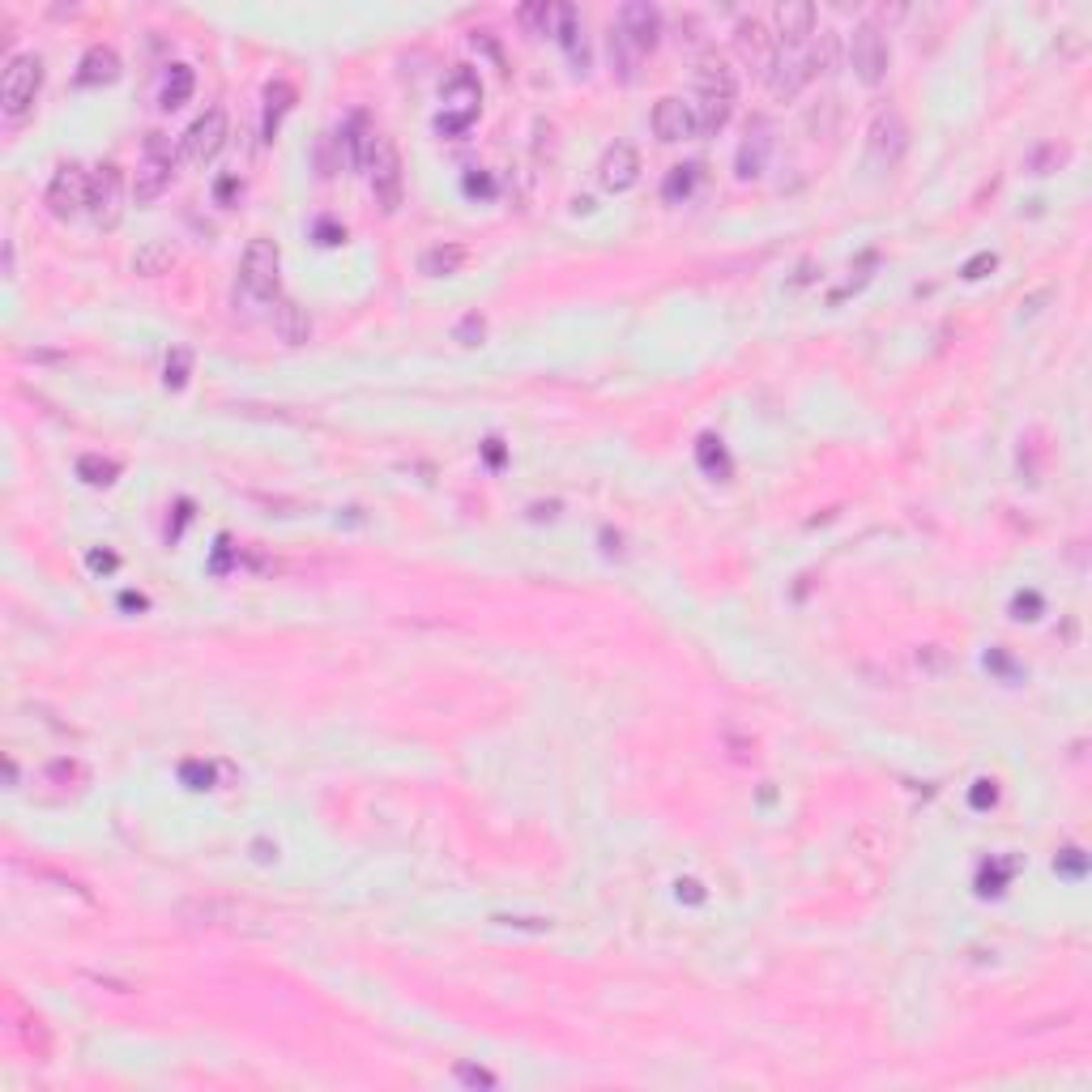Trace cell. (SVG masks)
<instances>
[{"mask_svg": "<svg viewBox=\"0 0 1092 1092\" xmlns=\"http://www.w3.org/2000/svg\"><path fill=\"white\" fill-rule=\"evenodd\" d=\"M86 197H90V180L77 162L56 167L52 184H47V209H52V218H61V222L77 218L81 209H86Z\"/></svg>", "mask_w": 1092, "mask_h": 1092, "instance_id": "cell-13", "label": "cell"}, {"mask_svg": "<svg viewBox=\"0 0 1092 1092\" xmlns=\"http://www.w3.org/2000/svg\"><path fill=\"white\" fill-rule=\"evenodd\" d=\"M909 150V124L900 120V111H879L871 120V133H866V158H871L875 171H892Z\"/></svg>", "mask_w": 1092, "mask_h": 1092, "instance_id": "cell-8", "label": "cell"}, {"mask_svg": "<svg viewBox=\"0 0 1092 1092\" xmlns=\"http://www.w3.org/2000/svg\"><path fill=\"white\" fill-rule=\"evenodd\" d=\"M188 371H193V355H188L184 346H175L167 355V375H162V380H167V389H184Z\"/></svg>", "mask_w": 1092, "mask_h": 1092, "instance_id": "cell-32", "label": "cell"}, {"mask_svg": "<svg viewBox=\"0 0 1092 1092\" xmlns=\"http://www.w3.org/2000/svg\"><path fill=\"white\" fill-rule=\"evenodd\" d=\"M994 265H999V256H994V252H978V256H973V261L965 265V278L978 282V278H985V269H994Z\"/></svg>", "mask_w": 1092, "mask_h": 1092, "instance_id": "cell-42", "label": "cell"}, {"mask_svg": "<svg viewBox=\"0 0 1092 1092\" xmlns=\"http://www.w3.org/2000/svg\"><path fill=\"white\" fill-rule=\"evenodd\" d=\"M120 77V56L111 52V47H90L86 56H81V65H77V81L81 86H108V81H115Z\"/></svg>", "mask_w": 1092, "mask_h": 1092, "instance_id": "cell-21", "label": "cell"}, {"mask_svg": "<svg viewBox=\"0 0 1092 1092\" xmlns=\"http://www.w3.org/2000/svg\"><path fill=\"white\" fill-rule=\"evenodd\" d=\"M478 103H483V86L469 68H457V73L444 81V111L436 115V133L440 137H457L474 124Z\"/></svg>", "mask_w": 1092, "mask_h": 1092, "instance_id": "cell-4", "label": "cell"}, {"mask_svg": "<svg viewBox=\"0 0 1092 1092\" xmlns=\"http://www.w3.org/2000/svg\"><path fill=\"white\" fill-rule=\"evenodd\" d=\"M969 803L978 807V811H985V807H994V803H999V785H994V781H978V785L969 790Z\"/></svg>", "mask_w": 1092, "mask_h": 1092, "instance_id": "cell-40", "label": "cell"}, {"mask_svg": "<svg viewBox=\"0 0 1092 1092\" xmlns=\"http://www.w3.org/2000/svg\"><path fill=\"white\" fill-rule=\"evenodd\" d=\"M368 180H371V193H375V205L384 209V214H393L397 205H402V154H397V146L389 137H375L371 154H368Z\"/></svg>", "mask_w": 1092, "mask_h": 1092, "instance_id": "cell-6", "label": "cell"}, {"mask_svg": "<svg viewBox=\"0 0 1092 1092\" xmlns=\"http://www.w3.org/2000/svg\"><path fill=\"white\" fill-rule=\"evenodd\" d=\"M39 86H43V61L34 52L26 56H14L5 68V81H0V111L5 120H26L34 99H39Z\"/></svg>", "mask_w": 1092, "mask_h": 1092, "instance_id": "cell-2", "label": "cell"}, {"mask_svg": "<svg viewBox=\"0 0 1092 1092\" xmlns=\"http://www.w3.org/2000/svg\"><path fill=\"white\" fill-rule=\"evenodd\" d=\"M918 666H922V671H931V675H943L947 666H952V657L939 649V644H922V649H918Z\"/></svg>", "mask_w": 1092, "mask_h": 1092, "instance_id": "cell-37", "label": "cell"}, {"mask_svg": "<svg viewBox=\"0 0 1092 1092\" xmlns=\"http://www.w3.org/2000/svg\"><path fill=\"white\" fill-rule=\"evenodd\" d=\"M496 922L500 926H516V931H538V935L550 931V918H503V913H500Z\"/></svg>", "mask_w": 1092, "mask_h": 1092, "instance_id": "cell-43", "label": "cell"}, {"mask_svg": "<svg viewBox=\"0 0 1092 1092\" xmlns=\"http://www.w3.org/2000/svg\"><path fill=\"white\" fill-rule=\"evenodd\" d=\"M483 337H487V321L478 312H469V316H461V325H457V342L461 346H483Z\"/></svg>", "mask_w": 1092, "mask_h": 1092, "instance_id": "cell-34", "label": "cell"}, {"mask_svg": "<svg viewBox=\"0 0 1092 1092\" xmlns=\"http://www.w3.org/2000/svg\"><path fill=\"white\" fill-rule=\"evenodd\" d=\"M1054 871H1059V875H1067V879H1079V875L1088 871V858H1084V853H1079V850H1063L1059 858H1054Z\"/></svg>", "mask_w": 1092, "mask_h": 1092, "instance_id": "cell-36", "label": "cell"}, {"mask_svg": "<svg viewBox=\"0 0 1092 1092\" xmlns=\"http://www.w3.org/2000/svg\"><path fill=\"white\" fill-rule=\"evenodd\" d=\"M811 77H815L811 47H777L772 68H768V90L777 94V99H798Z\"/></svg>", "mask_w": 1092, "mask_h": 1092, "instance_id": "cell-12", "label": "cell"}, {"mask_svg": "<svg viewBox=\"0 0 1092 1092\" xmlns=\"http://www.w3.org/2000/svg\"><path fill=\"white\" fill-rule=\"evenodd\" d=\"M640 65H644V52L619 26H610V73L624 81V86H636Z\"/></svg>", "mask_w": 1092, "mask_h": 1092, "instance_id": "cell-19", "label": "cell"}, {"mask_svg": "<svg viewBox=\"0 0 1092 1092\" xmlns=\"http://www.w3.org/2000/svg\"><path fill=\"white\" fill-rule=\"evenodd\" d=\"M653 133H657V141H666V146H675V141H691V137H696V111H691V103L662 99L653 108Z\"/></svg>", "mask_w": 1092, "mask_h": 1092, "instance_id": "cell-17", "label": "cell"}, {"mask_svg": "<svg viewBox=\"0 0 1092 1092\" xmlns=\"http://www.w3.org/2000/svg\"><path fill=\"white\" fill-rule=\"evenodd\" d=\"M290 108H295V86H286V81H269L265 86V141H274L282 115H286Z\"/></svg>", "mask_w": 1092, "mask_h": 1092, "instance_id": "cell-25", "label": "cell"}, {"mask_svg": "<svg viewBox=\"0 0 1092 1092\" xmlns=\"http://www.w3.org/2000/svg\"><path fill=\"white\" fill-rule=\"evenodd\" d=\"M597 180H602L606 193H628L632 184L640 180V154L636 146H628V141H615V146L602 154V162H597Z\"/></svg>", "mask_w": 1092, "mask_h": 1092, "instance_id": "cell-15", "label": "cell"}, {"mask_svg": "<svg viewBox=\"0 0 1092 1092\" xmlns=\"http://www.w3.org/2000/svg\"><path fill=\"white\" fill-rule=\"evenodd\" d=\"M696 461H700V469L709 478H730V457H725V449H721V440L718 436H700L696 440Z\"/></svg>", "mask_w": 1092, "mask_h": 1092, "instance_id": "cell-27", "label": "cell"}, {"mask_svg": "<svg viewBox=\"0 0 1092 1092\" xmlns=\"http://www.w3.org/2000/svg\"><path fill=\"white\" fill-rule=\"evenodd\" d=\"M734 99H738L734 68L718 52H704L696 65V103H691V111H696V137L721 133L734 111Z\"/></svg>", "mask_w": 1092, "mask_h": 1092, "instance_id": "cell-1", "label": "cell"}, {"mask_svg": "<svg viewBox=\"0 0 1092 1092\" xmlns=\"http://www.w3.org/2000/svg\"><path fill=\"white\" fill-rule=\"evenodd\" d=\"M47 777L52 781H86V768H81L77 760H52V764H47Z\"/></svg>", "mask_w": 1092, "mask_h": 1092, "instance_id": "cell-38", "label": "cell"}, {"mask_svg": "<svg viewBox=\"0 0 1092 1092\" xmlns=\"http://www.w3.org/2000/svg\"><path fill=\"white\" fill-rule=\"evenodd\" d=\"M171 265H175V248L167 240H150L146 248H137V256H133V274H141V278H158V274H167Z\"/></svg>", "mask_w": 1092, "mask_h": 1092, "instance_id": "cell-26", "label": "cell"}, {"mask_svg": "<svg viewBox=\"0 0 1092 1092\" xmlns=\"http://www.w3.org/2000/svg\"><path fill=\"white\" fill-rule=\"evenodd\" d=\"M86 214L99 231H111L120 227L124 218V171L103 162L99 171L90 175V197H86Z\"/></svg>", "mask_w": 1092, "mask_h": 1092, "instance_id": "cell-7", "label": "cell"}, {"mask_svg": "<svg viewBox=\"0 0 1092 1092\" xmlns=\"http://www.w3.org/2000/svg\"><path fill=\"white\" fill-rule=\"evenodd\" d=\"M615 26L624 30L644 56H649L653 47H657V34H662V14H657L649 0H632V5L619 9V22H615Z\"/></svg>", "mask_w": 1092, "mask_h": 1092, "instance_id": "cell-16", "label": "cell"}, {"mask_svg": "<svg viewBox=\"0 0 1092 1092\" xmlns=\"http://www.w3.org/2000/svg\"><path fill=\"white\" fill-rule=\"evenodd\" d=\"M5 777H9V790H14V785H18V764H14V760H5Z\"/></svg>", "mask_w": 1092, "mask_h": 1092, "instance_id": "cell-52", "label": "cell"}, {"mask_svg": "<svg viewBox=\"0 0 1092 1092\" xmlns=\"http://www.w3.org/2000/svg\"><path fill=\"white\" fill-rule=\"evenodd\" d=\"M1012 871H1016V862H999V866H994V871H990V866H982V879H978V888H982V892H1003L999 884H1003V879L1012 875Z\"/></svg>", "mask_w": 1092, "mask_h": 1092, "instance_id": "cell-39", "label": "cell"}, {"mask_svg": "<svg viewBox=\"0 0 1092 1092\" xmlns=\"http://www.w3.org/2000/svg\"><path fill=\"white\" fill-rule=\"evenodd\" d=\"M832 124H837V103L819 99V108L807 111V128H811V137H832Z\"/></svg>", "mask_w": 1092, "mask_h": 1092, "instance_id": "cell-33", "label": "cell"}, {"mask_svg": "<svg viewBox=\"0 0 1092 1092\" xmlns=\"http://www.w3.org/2000/svg\"><path fill=\"white\" fill-rule=\"evenodd\" d=\"M487 461H491V465H500V461H503V453H500V440H491V444H487Z\"/></svg>", "mask_w": 1092, "mask_h": 1092, "instance_id": "cell-51", "label": "cell"}, {"mask_svg": "<svg viewBox=\"0 0 1092 1092\" xmlns=\"http://www.w3.org/2000/svg\"><path fill=\"white\" fill-rule=\"evenodd\" d=\"M555 34H559V43L568 47L572 65H577V73H585V68H590V52H585V26H581V14H577L572 5H559V9H555Z\"/></svg>", "mask_w": 1092, "mask_h": 1092, "instance_id": "cell-20", "label": "cell"}, {"mask_svg": "<svg viewBox=\"0 0 1092 1092\" xmlns=\"http://www.w3.org/2000/svg\"><path fill=\"white\" fill-rule=\"evenodd\" d=\"M465 193H474V197L483 193V197H491V193H496V184H491V175H469V180H465Z\"/></svg>", "mask_w": 1092, "mask_h": 1092, "instance_id": "cell-46", "label": "cell"}, {"mask_svg": "<svg viewBox=\"0 0 1092 1092\" xmlns=\"http://www.w3.org/2000/svg\"><path fill=\"white\" fill-rule=\"evenodd\" d=\"M815 39V9L803 0L777 5V47H811Z\"/></svg>", "mask_w": 1092, "mask_h": 1092, "instance_id": "cell-18", "label": "cell"}, {"mask_svg": "<svg viewBox=\"0 0 1092 1092\" xmlns=\"http://www.w3.org/2000/svg\"><path fill=\"white\" fill-rule=\"evenodd\" d=\"M77 474L86 478L90 487H111L115 474H120V465H115V461H103V457H81V461H77Z\"/></svg>", "mask_w": 1092, "mask_h": 1092, "instance_id": "cell-29", "label": "cell"}, {"mask_svg": "<svg viewBox=\"0 0 1092 1092\" xmlns=\"http://www.w3.org/2000/svg\"><path fill=\"white\" fill-rule=\"evenodd\" d=\"M120 606L124 610H146V597H141V593H120Z\"/></svg>", "mask_w": 1092, "mask_h": 1092, "instance_id": "cell-50", "label": "cell"}, {"mask_svg": "<svg viewBox=\"0 0 1092 1092\" xmlns=\"http://www.w3.org/2000/svg\"><path fill=\"white\" fill-rule=\"evenodd\" d=\"M227 137H231L227 111H222V108H209L205 115H197V120L188 124V133H184V158L197 162V167H205V162H214V158L222 154Z\"/></svg>", "mask_w": 1092, "mask_h": 1092, "instance_id": "cell-11", "label": "cell"}, {"mask_svg": "<svg viewBox=\"0 0 1092 1092\" xmlns=\"http://www.w3.org/2000/svg\"><path fill=\"white\" fill-rule=\"evenodd\" d=\"M278 337L286 346H303L312 337V321H308V312H303L295 299H282L278 303Z\"/></svg>", "mask_w": 1092, "mask_h": 1092, "instance_id": "cell-23", "label": "cell"}, {"mask_svg": "<svg viewBox=\"0 0 1092 1092\" xmlns=\"http://www.w3.org/2000/svg\"><path fill=\"white\" fill-rule=\"evenodd\" d=\"M675 888H678V900H687V905H700V900H704V884H700V879H678Z\"/></svg>", "mask_w": 1092, "mask_h": 1092, "instance_id": "cell-44", "label": "cell"}, {"mask_svg": "<svg viewBox=\"0 0 1092 1092\" xmlns=\"http://www.w3.org/2000/svg\"><path fill=\"white\" fill-rule=\"evenodd\" d=\"M516 18H521V26L534 30V34H555V9H550L546 0H538V5H525Z\"/></svg>", "mask_w": 1092, "mask_h": 1092, "instance_id": "cell-30", "label": "cell"}, {"mask_svg": "<svg viewBox=\"0 0 1092 1092\" xmlns=\"http://www.w3.org/2000/svg\"><path fill=\"white\" fill-rule=\"evenodd\" d=\"M734 47H738V56H743L747 68H756L760 77H768L772 56H777V34H772L764 22H760V18H743V22H738Z\"/></svg>", "mask_w": 1092, "mask_h": 1092, "instance_id": "cell-14", "label": "cell"}, {"mask_svg": "<svg viewBox=\"0 0 1092 1092\" xmlns=\"http://www.w3.org/2000/svg\"><path fill=\"white\" fill-rule=\"evenodd\" d=\"M180 777L188 781V790H209V781H214V768L201 764V760H188V764L180 768Z\"/></svg>", "mask_w": 1092, "mask_h": 1092, "instance_id": "cell-35", "label": "cell"}, {"mask_svg": "<svg viewBox=\"0 0 1092 1092\" xmlns=\"http://www.w3.org/2000/svg\"><path fill=\"white\" fill-rule=\"evenodd\" d=\"M457 1079H461V1084H474V1088H496V1075L491 1071H483V1067H457Z\"/></svg>", "mask_w": 1092, "mask_h": 1092, "instance_id": "cell-41", "label": "cell"}, {"mask_svg": "<svg viewBox=\"0 0 1092 1092\" xmlns=\"http://www.w3.org/2000/svg\"><path fill=\"white\" fill-rule=\"evenodd\" d=\"M1063 162H1067V146L1050 141V146H1041V150H1032V154H1028V171L1032 175H1050L1054 167H1063Z\"/></svg>", "mask_w": 1092, "mask_h": 1092, "instance_id": "cell-31", "label": "cell"}, {"mask_svg": "<svg viewBox=\"0 0 1092 1092\" xmlns=\"http://www.w3.org/2000/svg\"><path fill=\"white\" fill-rule=\"evenodd\" d=\"M850 65L858 73L862 86H879L888 77V65H892V47L884 39V30L875 22H858L850 34Z\"/></svg>", "mask_w": 1092, "mask_h": 1092, "instance_id": "cell-5", "label": "cell"}, {"mask_svg": "<svg viewBox=\"0 0 1092 1092\" xmlns=\"http://www.w3.org/2000/svg\"><path fill=\"white\" fill-rule=\"evenodd\" d=\"M193 90H197L193 68H188V65H171V68H167V77H162L158 103H162L167 111H175V108H184V103L193 99Z\"/></svg>", "mask_w": 1092, "mask_h": 1092, "instance_id": "cell-24", "label": "cell"}, {"mask_svg": "<svg viewBox=\"0 0 1092 1092\" xmlns=\"http://www.w3.org/2000/svg\"><path fill=\"white\" fill-rule=\"evenodd\" d=\"M86 563H90L94 572H111V568H115V555H111V550H90Z\"/></svg>", "mask_w": 1092, "mask_h": 1092, "instance_id": "cell-47", "label": "cell"}, {"mask_svg": "<svg viewBox=\"0 0 1092 1092\" xmlns=\"http://www.w3.org/2000/svg\"><path fill=\"white\" fill-rule=\"evenodd\" d=\"M772 150H777V124L768 120V115H751L747 120V133L743 141H738V180H760L772 158Z\"/></svg>", "mask_w": 1092, "mask_h": 1092, "instance_id": "cell-10", "label": "cell"}, {"mask_svg": "<svg viewBox=\"0 0 1092 1092\" xmlns=\"http://www.w3.org/2000/svg\"><path fill=\"white\" fill-rule=\"evenodd\" d=\"M278 274H282V252L274 240H252L243 252L240 282L252 299H274L278 295Z\"/></svg>", "mask_w": 1092, "mask_h": 1092, "instance_id": "cell-9", "label": "cell"}, {"mask_svg": "<svg viewBox=\"0 0 1092 1092\" xmlns=\"http://www.w3.org/2000/svg\"><path fill=\"white\" fill-rule=\"evenodd\" d=\"M530 516H534V521H543V516L550 521V516H559V503H555V500H550V503H534Z\"/></svg>", "mask_w": 1092, "mask_h": 1092, "instance_id": "cell-49", "label": "cell"}, {"mask_svg": "<svg viewBox=\"0 0 1092 1092\" xmlns=\"http://www.w3.org/2000/svg\"><path fill=\"white\" fill-rule=\"evenodd\" d=\"M465 248L461 243H436V248H427L418 256V269L427 278H453V274H461V265H465Z\"/></svg>", "mask_w": 1092, "mask_h": 1092, "instance_id": "cell-22", "label": "cell"}, {"mask_svg": "<svg viewBox=\"0 0 1092 1092\" xmlns=\"http://www.w3.org/2000/svg\"><path fill=\"white\" fill-rule=\"evenodd\" d=\"M175 162H180V150L171 146L167 133H150L146 137V158L137 167V180H133V201L137 205H150L158 201L162 193L171 188V175H175Z\"/></svg>", "mask_w": 1092, "mask_h": 1092, "instance_id": "cell-3", "label": "cell"}, {"mask_svg": "<svg viewBox=\"0 0 1092 1092\" xmlns=\"http://www.w3.org/2000/svg\"><path fill=\"white\" fill-rule=\"evenodd\" d=\"M696 180H700V167L696 162H687V167H675L671 175H666V188H662V197L666 201H687L691 197V188H696Z\"/></svg>", "mask_w": 1092, "mask_h": 1092, "instance_id": "cell-28", "label": "cell"}, {"mask_svg": "<svg viewBox=\"0 0 1092 1092\" xmlns=\"http://www.w3.org/2000/svg\"><path fill=\"white\" fill-rule=\"evenodd\" d=\"M252 853H256V862H274V858H278V845L256 841V845H252Z\"/></svg>", "mask_w": 1092, "mask_h": 1092, "instance_id": "cell-48", "label": "cell"}, {"mask_svg": "<svg viewBox=\"0 0 1092 1092\" xmlns=\"http://www.w3.org/2000/svg\"><path fill=\"white\" fill-rule=\"evenodd\" d=\"M1037 610H1041V597H1037V593H1020V597H1016V619H1037Z\"/></svg>", "mask_w": 1092, "mask_h": 1092, "instance_id": "cell-45", "label": "cell"}]
</instances>
